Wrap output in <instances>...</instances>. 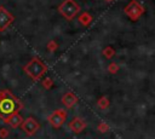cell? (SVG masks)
<instances>
[{
    "label": "cell",
    "instance_id": "9a60e30c",
    "mask_svg": "<svg viewBox=\"0 0 155 139\" xmlns=\"http://www.w3.org/2000/svg\"><path fill=\"white\" fill-rule=\"evenodd\" d=\"M46 48H47L48 52H54V51L58 48V44H57L54 40H50V41L47 42V45H46Z\"/></svg>",
    "mask_w": 155,
    "mask_h": 139
},
{
    "label": "cell",
    "instance_id": "277c9868",
    "mask_svg": "<svg viewBox=\"0 0 155 139\" xmlns=\"http://www.w3.org/2000/svg\"><path fill=\"white\" fill-rule=\"evenodd\" d=\"M124 12L126 13V16L132 19V21H137L143 13H144V7L143 5H140L137 0H131L125 7H124Z\"/></svg>",
    "mask_w": 155,
    "mask_h": 139
},
{
    "label": "cell",
    "instance_id": "52a82bcc",
    "mask_svg": "<svg viewBox=\"0 0 155 139\" xmlns=\"http://www.w3.org/2000/svg\"><path fill=\"white\" fill-rule=\"evenodd\" d=\"M13 21L15 17L4 6H0V31H4L6 28H8Z\"/></svg>",
    "mask_w": 155,
    "mask_h": 139
},
{
    "label": "cell",
    "instance_id": "5b68a950",
    "mask_svg": "<svg viewBox=\"0 0 155 139\" xmlns=\"http://www.w3.org/2000/svg\"><path fill=\"white\" fill-rule=\"evenodd\" d=\"M65 118H67V111H65L64 109H58V110L53 111V112L48 116L47 120H48V122H50V124H51L52 127L58 128V127H61V126L64 123Z\"/></svg>",
    "mask_w": 155,
    "mask_h": 139
},
{
    "label": "cell",
    "instance_id": "d6986e66",
    "mask_svg": "<svg viewBox=\"0 0 155 139\" xmlns=\"http://www.w3.org/2000/svg\"><path fill=\"white\" fill-rule=\"evenodd\" d=\"M104 1H105V2H113L114 0H104Z\"/></svg>",
    "mask_w": 155,
    "mask_h": 139
},
{
    "label": "cell",
    "instance_id": "e0dca14e",
    "mask_svg": "<svg viewBox=\"0 0 155 139\" xmlns=\"http://www.w3.org/2000/svg\"><path fill=\"white\" fill-rule=\"evenodd\" d=\"M98 131L99 132H102V133H105V132H108L109 131V124L108 123H105V122H101L99 124H98Z\"/></svg>",
    "mask_w": 155,
    "mask_h": 139
},
{
    "label": "cell",
    "instance_id": "9c48e42d",
    "mask_svg": "<svg viewBox=\"0 0 155 139\" xmlns=\"http://www.w3.org/2000/svg\"><path fill=\"white\" fill-rule=\"evenodd\" d=\"M2 121H4V123L8 124L10 127L16 128V127L21 126V123L23 122V117H22V116H21L18 112H15V114L10 115L7 118H5V120H2Z\"/></svg>",
    "mask_w": 155,
    "mask_h": 139
},
{
    "label": "cell",
    "instance_id": "8992f818",
    "mask_svg": "<svg viewBox=\"0 0 155 139\" xmlns=\"http://www.w3.org/2000/svg\"><path fill=\"white\" fill-rule=\"evenodd\" d=\"M21 128H22V131H23L27 135H34V134L39 131L40 124H39V122H38L35 118L28 117V118L23 120V122L21 123Z\"/></svg>",
    "mask_w": 155,
    "mask_h": 139
},
{
    "label": "cell",
    "instance_id": "8fae6325",
    "mask_svg": "<svg viewBox=\"0 0 155 139\" xmlns=\"http://www.w3.org/2000/svg\"><path fill=\"white\" fill-rule=\"evenodd\" d=\"M78 19H79V22L82 24V25H85V27H87V25H90L91 24V22H92V16L88 13V12H82L79 17H78Z\"/></svg>",
    "mask_w": 155,
    "mask_h": 139
},
{
    "label": "cell",
    "instance_id": "ac0fdd59",
    "mask_svg": "<svg viewBox=\"0 0 155 139\" xmlns=\"http://www.w3.org/2000/svg\"><path fill=\"white\" fill-rule=\"evenodd\" d=\"M8 134H10V132H8L7 128H5V127H1V128H0V138H1V139L7 138Z\"/></svg>",
    "mask_w": 155,
    "mask_h": 139
},
{
    "label": "cell",
    "instance_id": "2e32d148",
    "mask_svg": "<svg viewBox=\"0 0 155 139\" xmlns=\"http://www.w3.org/2000/svg\"><path fill=\"white\" fill-rule=\"evenodd\" d=\"M108 71H109L110 74H116V73L119 71V64L111 62V63L108 65Z\"/></svg>",
    "mask_w": 155,
    "mask_h": 139
},
{
    "label": "cell",
    "instance_id": "30bf717a",
    "mask_svg": "<svg viewBox=\"0 0 155 139\" xmlns=\"http://www.w3.org/2000/svg\"><path fill=\"white\" fill-rule=\"evenodd\" d=\"M79 102V98L75 93L73 92H67L63 97H62V103L67 106V108H71L73 105H75Z\"/></svg>",
    "mask_w": 155,
    "mask_h": 139
},
{
    "label": "cell",
    "instance_id": "3957f363",
    "mask_svg": "<svg viewBox=\"0 0 155 139\" xmlns=\"http://www.w3.org/2000/svg\"><path fill=\"white\" fill-rule=\"evenodd\" d=\"M58 12L68 21H71L80 12V6L75 0H64L58 6Z\"/></svg>",
    "mask_w": 155,
    "mask_h": 139
},
{
    "label": "cell",
    "instance_id": "ba28073f",
    "mask_svg": "<svg viewBox=\"0 0 155 139\" xmlns=\"http://www.w3.org/2000/svg\"><path fill=\"white\" fill-rule=\"evenodd\" d=\"M69 128H70V131H73V132H75V133H81L85 128H86V122L82 120V118H80V117H74L70 122H69Z\"/></svg>",
    "mask_w": 155,
    "mask_h": 139
},
{
    "label": "cell",
    "instance_id": "6da1fadb",
    "mask_svg": "<svg viewBox=\"0 0 155 139\" xmlns=\"http://www.w3.org/2000/svg\"><path fill=\"white\" fill-rule=\"evenodd\" d=\"M22 109V102L8 89L0 92V118L5 120L10 115L18 112Z\"/></svg>",
    "mask_w": 155,
    "mask_h": 139
},
{
    "label": "cell",
    "instance_id": "7c38bea8",
    "mask_svg": "<svg viewBox=\"0 0 155 139\" xmlns=\"http://www.w3.org/2000/svg\"><path fill=\"white\" fill-rule=\"evenodd\" d=\"M103 56L107 58V59H111L114 56H115V50L111 47V46H107L103 51H102Z\"/></svg>",
    "mask_w": 155,
    "mask_h": 139
},
{
    "label": "cell",
    "instance_id": "5bb4252c",
    "mask_svg": "<svg viewBox=\"0 0 155 139\" xmlns=\"http://www.w3.org/2000/svg\"><path fill=\"white\" fill-rule=\"evenodd\" d=\"M41 85L44 86V88H46V89H51L52 86L54 85V82H53V80H52L51 77H45V79L41 81Z\"/></svg>",
    "mask_w": 155,
    "mask_h": 139
},
{
    "label": "cell",
    "instance_id": "7a4b0ae2",
    "mask_svg": "<svg viewBox=\"0 0 155 139\" xmlns=\"http://www.w3.org/2000/svg\"><path fill=\"white\" fill-rule=\"evenodd\" d=\"M23 70L30 76V79L36 81L47 71V65L42 63L38 57H34L23 66Z\"/></svg>",
    "mask_w": 155,
    "mask_h": 139
},
{
    "label": "cell",
    "instance_id": "4fadbf2b",
    "mask_svg": "<svg viewBox=\"0 0 155 139\" xmlns=\"http://www.w3.org/2000/svg\"><path fill=\"white\" fill-rule=\"evenodd\" d=\"M97 105L98 108L101 109H107L109 106V99L107 97H101L98 100H97Z\"/></svg>",
    "mask_w": 155,
    "mask_h": 139
}]
</instances>
